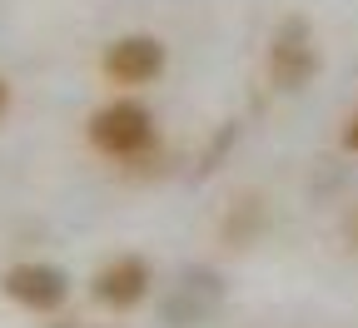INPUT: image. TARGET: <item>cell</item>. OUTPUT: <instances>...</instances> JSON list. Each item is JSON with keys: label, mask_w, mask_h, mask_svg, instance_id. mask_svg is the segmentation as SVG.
Wrapping results in <instances>:
<instances>
[{"label": "cell", "mask_w": 358, "mask_h": 328, "mask_svg": "<svg viewBox=\"0 0 358 328\" xmlns=\"http://www.w3.org/2000/svg\"><path fill=\"white\" fill-rule=\"evenodd\" d=\"M85 139L90 150L110 164H134L145 159L155 145H159V124H155V110L134 95H115L105 100L100 110H90L85 120Z\"/></svg>", "instance_id": "1"}, {"label": "cell", "mask_w": 358, "mask_h": 328, "mask_svg": "<svg viewBox=\"0 0 358 328\" xmlns=\"http://www.w3.org/2000/svg\"><path fill=\"white\" fill-rule=\"evenodd\" d=\"M169 65V45L150 30H129V35H115L105 50H100V75L115 85V90H145L164 75Z\"/></svg>", "instance_id": "2"}, {"label": "cell", "mask_w": 358, "mask_h": 328, "mask_svg": "<svg viewBox=\"0 0 358 328\" xmlns=\"http://www.w3.org/2000/svg\"><path fill=\"white\" fill-rule=\"evenodd\" d=\"M0 294L10 304H20L25 313H60L70 304V273L50 259H20L0 273Z\"/></svg>", "instance_id": "3"}, {"label": "cell", "mask_w": 358, "mask_h": 328, "mask_svg": "<svg viewBox=\"0 0 358 328\" xmlns=\"http://www.w3.org/2000/svg\"><path fill=\"white\" fill-rule=\"evenodd\" d=\"M264 70H268V85L274 90H303L313 75H319V40H313V30L303 20H284L274 30V40H268L264 50Z\"/></svg>", "instance_id": "4"}, {"label": "cell", "mask_w": 358, "mask_h": 328, "mask_svg": "<svg viewBox=\"0 0 358 328\" xmlns=\"http://www.w3.org/2000/svg\"><path fill=\"white\" fill-rule=\"evenodd\" d=\"M155 289V269L150 259L140 254H115L95 269V278H90V299H95L100 308L110 313H129V308H140Z\"/></svg>", "instance_id": "5"}, {"label": "cell", "mask_w": 358, "mask_h": 328, "mask_svg": "<svg viewBox=\"0 0 358 328\" xmlns=\"http://www.w3.org/2000/svg\"><path fill=\"white\" fill-rule=\"evenodd\" d=\"M338 145H343L348 155H358V110L343 120V129H338Z\"/></svg>", "instance_id": "6"}, {"label": "cell", "mask_w": 358, "mask_h": 328, "mask_svg": "<svg viewBox=\"0 0 358 328\" xmlns=\"http://www.w3.org/2000/svg\"><path fill=\"white\" fill-rule=\"evenodd\" d=\"M343 239H348V249H358V204L343 214Z\"/></svg>", "instance_id": "7"}, {"label": "cell", "mask_w": 358, "mask_h": 328, "mask_svg": "<svg viewBox=\"0 0 358 328\" xmlns=\"http://www.w3.org/2000/svg\"><path fill=\"white\" fill-rule=\"evenodd\" d=\"M6 110H10V80L0 75V120H6Z\"/></svg>", "instance_id": "8"}]
</instances>
